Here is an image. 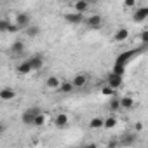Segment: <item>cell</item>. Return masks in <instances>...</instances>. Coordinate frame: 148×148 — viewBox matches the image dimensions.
<instances>
[{"instance_id":"cell-1","label":"cell","mask_w":148,"mask_h":148,"mask_svg":"<svg viewBox=\"0 0 148 148\" xmlns=\"http://www.w3.org/2000/svg\"><path fill=\"white\" fill-rule=\"evenodd\" d=\"M145 47H146V45H143L141 49H136V51H125V52H122V54L115 59V64H117V66H125V64H127L134 56H136V54L143 52V49H145Z\"/></svg>"},{"instance_id":"cell-2","label":"cell","mask_w":148,"mask_h":148,"mask_svg":"<svg viewBox=\"0 0 148 148\" xmlns=\"http://www.w3.org/2000/svg\"><path fill=\"white\" fill-rule=\"evenodd\" d=\"M38 112H40V110H38L37 106H30L28 110L23 112V115H21V122H23L25 125H33V119H35V115H37Z\"/></svg>"},{"instance_id":"cell-3","label":"cell","mask_w":148,"mask_h":148,"mask_svg":"<svg viewBox=\"0 0 148 148\" xmlns=\"http://www.w3.org/2000/svg\"><path fill=\"white\" fill-rule=\"evenodd\" d=\"M106 84L112 87V89H115V91H119L120 87H122V84H124V80H122V75H119V73H108V77H106Z\"/></svg>"},{"instance_id":"cell-4","label":"cell","mask_w":148,"mask_h":148,"mask_svg":"<svg viewBox=\"0 0 148 148\" xmlns=\"http://www.w3.org/2000/svg\"><path fill=\"white\" fill-rule=\"evenodd\" d=\"M84 23L87 25V28L98 30V28L103 26V16H101V14H92V16H89L87 19H84Z\"/></svg>"},{"instance_id":"cell-5","label":"cell","mask_w":148,"mask_h":148,"mask_svg":"<svg viewBox=\"0 0 148 148\" xmlns=\"http://www.w3.org/2000/svg\"><path fill=\"white\" fill-rule=\"evenodd\" d=\"M63 19L68 23V25H80V23H84V14L82 12H66L64 16H63Z\"/></svg>"},{"instance_id":"cell-6","label":"cell","mask_w":148,"mask_h":148,"mask_svg":"<svg viewBox=\"0 0 148 148\" xmlns=\"http://www.w3.org/2000/svg\"><path fill=\"white\" fill-rule=\"evenodd\" d=\"M148 19V7L146 5H141L138 9H134V14H132V21L136 23H143Z\"/></svg>"},{"instance_id":"cell-7","label":"cell","mask_w":148,"mask_h":148,"mask_svg":"<svg viewBox=\"0 0 148 148\" xmlns=\"http://www.w3.org/2000/svg\"><path fill=\"white\" fill-rule=\"evenodd\" d=\"M14 23L19 26V30H25L28 25H32V16L28 12H19L16 16V19H14Z\"/></svg>"},{"instance_id":"cell-8","label":"cell","mask_w":148,"mask_h":148,"mask_svg":"<svg viewBox=\"0 0 148 148\" xmlns=\"http://www.w3.org/2000/svg\"><path fill=\"white\" fill-rule=\"evenodd\" d=\"M87 82H89V77L86 75V73H77V75L71 79V84H73L75 89H84L87 86Z\"/></svg>"},{"instance_id":"cell-9","label":"cell","mask_w":148,"mask_h":148,"mask_svg":"<svg viewBox=\"0 0 148 148\" xmlns=\"http://www.w3.org/2000/svg\"><path fill=\"white\" fill-rule=\"evenodd\" d=\"M28 63H30V66H32V71L44 68V58H42V54H35V56L28 58Z\"/></svg>"},{"instance_id":"cell-10","label":"cell","mask_w":148,"mask_h":148,"mask_svg":"<svg viewBox=\"0 0 148 148\" xmlns=\"http://www.w3.org/2000/svg\"><path fill=\"white\" fill-rule=\"evenodd\" d=\"M119 103H120V110H125V112H129V110H132V108L136 106V101H134V98H131V96H122V98H119Z\"/></svg>"},{"instance_id":"cell-11","label":"cell","mask_w":148,"mask_h":148,"mask_svg":"<svg viewBox=\"0 0 148 148\" xmlns=\"http://www.w3.org/2000/svg\"><path fill=\"white\" fill-rule=\"evenodd\" d=\"M25 49H26L25 42H23V40H16V42L9 47V52H11L12 56H21V54L25 52Z\"/></svg>"},{"instance_id":"cell-12","label":"cell","mask_w":148,"mask_h":148,"mask_svg":"<svg viewBox=\"0 0 148 148\" xmlns=\"http://www.w3.org/2000/svg\"><path fill=\"white\" fill-rule=\"evenodd\" d=\"M16 94L18 92L12 87H2V89H0V99H2V101H11V99L16 98Z\"/></svg>"},{"instance_id":"cell-13","label":"cell","mask_w":148,"mask_h":148,"mask_svg":"<svg viewBox=\"0 0 148 148\" xmlns=\"http://www.w3.org/2000/svg\"><path fill=\"white\" fill-rule=\"evenodd\" d=\"M68 120H70V117H68L66 113H58V115L54 117V125H56L58 129H64V127L68 125Z\"/></svg>"},{"instance_id":"cell-14","label":"cell","mask_w":148,"mask_h":148,"mask_svg":"<svg viewBox=\"0 0 148 148\" xmlns=\"http://www.w3.org/2000/svg\"><path fill=\"white\" fill-rule=\"evenodd\" d=\"M129 35H131V33H129L127 28H119V30L113 33V40L120 44V42H125V40L129 38Z\"/></svg>"},{"instance_id":"cell-15","label":"cell","mask_w":148,"mask_h":148,"mask_svg":"<svg viewBox=\"0 0 148 148\" xmlns=\"http://www.w3.org/2000/svg\"><path fill=\"white\" fill-rule=\"evenodd\" d=\"M56 91H59V92H63V94H71L73 91H75V87H73L71 80H64V82H59V87H58Z\"/></svg>"},{"instance_id":"cell-16","label":"cell","mask_w":148,"mask_h":148,"mask_svg":"<svg viewBox=\"0 0 148 148\" xmlns=\"http://www.w3.org/2000/svg\"><path fill=\"white\" fill-rule=\"evenodd\" d=\"M73 7H75V11L77 12H87L89 11V7H91V4L87 2V0H75V4H73Z\"/></svg>"},{"instance_id":"cell-17","label":"cell","mask_w":148,"mask_h":148,"mask_svg":"<svg viewBox=\"0 0 148 148\" xmlns=\"http://www.w3.org/2000/svg\"><path fill=\"white\" fill-rule=\"evenodd\" d=\"M16 71L19 73V75H28V73H32V66H30L28 59H25L23 63H19V64L16 66Z\"/></svg>"},{"instance_id":"cell-18","label":"cell","mask_w":148,"mask_h":148,"mask_svg":"<svg viewBox=\"0 0 148 148\" xmlns=\"http://www.w3.org/2000/svg\"><path fill=\"white\" fill-rule=\"evenodd\" d=\"M117 124H119V120H117L115 115H110V117L103 119V127H105V129H115Z\"/></svg>"},{"instance_id":"cell-19","label":"cell","mask_w":148,"mask_h":148,"mask_svg":"<svg viewBox=\"0 0 148 148\" xmlns=\"http://www.w3.org/2000/svg\"><path fill=\"white\" fill-rule=\"evenodd\" d=\"M59 77H56V75H51V77H47V80H45V86H47V89H58L59 87Z\"/></svg>"},{"instance_id":"cell-20","label":"cell","mask_w":148,"mask_h":148,"mask_svg":"<svg viewBox=\"0 0 148 148\" xmlns=\"http://www.w3.org/2000/svg\"><path fill=\"white\" fill-rule=\"evenodd\" d=\"M45 124H47V115L42 113V112H38V113L35 115V119H33V125H35V127H42V125H45Z\"/></svg>"},{"instance_id":"cell-21","label":"cell","mask_w":148,"mask_h":148,"mask_svg":"<svg viewBox=\"0 0 148 148\" xmlns=\"http://www.w3.org/2000/svg\"><path fill=\"white\" fill-rule=\"evenodd\" d=\"M25 33H26V37L33 38V37H37V35L40 33V26H37V25H28V26L25 28Z\"/></svg>"},{"instance_id":"cell-22","label":"cell","mask_w":148,"mask_h":148,"mask_svg":"<svg viewBox=\"0 0 148 148\" xmlns=\"http://www.w3.org/2000/svg\"><path fill=\"white\" fill-rule=\"evenodd\" d=\"M91 129H103V117H92L89 122Z\"/></svg>"},{"instance_id":"cell-23","label":"cell","mask_w":148,"mask_h":148,"mask_svg":"<svg viewBox=\"0 0 148 148\" xmlns=\"http://www.w3.org/2000/svg\"><path fill=\"white\" fill-rule=\"evenodd\" d=\"M108 108H110V112H119L120 110V103H119V98L117 96H112V99L108 103Z\"/></svg>"},{"instance_id":"cell-24","label":"cell","mask_w":148,"mask_h":148,"mask_svg":"<svg viewBox=\"0 0 148 148\" xmlns=\"http://www.w3.org/2000/svg\"><path fill=\"white\" fill-rule=\"evenodd\" d=\"M101 94H103V96H115V94H117V91H115V89H112V87L106 84V86H103V87H101Z\"/></svg>"},{"instance_id":"cell-25","label":"cell","mask_w":148,"mask_h":148,"mask_svg":"<svg viewBox=\"0 0 148 148\" xmlns=\"http://www.w3.org/2000/svg\"><path fill=\"white\" fill-rule=\"evenodd\" d=\"M134 139H136V136H134V134H129V136H125L124 139H119V145H125V146H129V145L134 143Z\"/></svg>"},{"instance_id":"cell-26","label":"cell","mask_w":148,"mask_h":148,"mask_svg":"<svg viewBox=\"0 0 148 148\" xmlns=\"http://www.w3.org/2000/svg\"><path fill=\"white\" fill-rule=\"evenodd\" d=\"M9 25H11L9 19H0V33L7 32V30H9Z\"/></svg>"},{"instance_id":"cell-27","label":"cell","mask_w":148,"mask_h":148,"mask_svg":"<svg viewBox=\"0 0 148 148\" xmlns=\"http://www.w3.org/2000/svg\"><path fill=\"white\" fill-rule=\"evenodd\" d=\"M124 7L125 9H134L136 7V0H124Z\"/></svg>"},{"instance_id":"cell-28","label":"cell","mask_w":148,"mask_h":148,"mask_svg":"<svg viewBox=\"0 0 148 148\" xmlns=\"http://www.w3.org/2000/svg\"><path fill=\"white\" fill-rule=\"evenodd\" d=\"M139 38H141L143 45H146V44H148V32H146V30H143V32L139 33Z\"/></svg>"},{"instance_id":"cell-29","label":"cell","mask_w":148,"mask_h":148,"mask_svg":"<svg viewBox=\"0 0 148 148\" xmlns=\"http://www.w3.org/2000/svg\"><path fill=\"white\" fill-rule=\"evenodd\" d=\"M16 32H19V26H18L16 23H11V25H9V30H7V33H16Z\"/></svg>"},{"instance_id":"cell-30","label":"cell","mask_w":148,"mask_h":148,"mask_svg":"<svg viewBox=\"0 0 148 148\" xmlns=\"http://www.w3.org/2000/svg\"><path fill=\"white\" fill-rule=\"evenodd\" d=\"M4 132H5V124H4V122H0V136H2Z\"/></svg>"},{"instance_id":"cell-31","label":"cell","mask_w":148,"mask_h":148,"mask_svg":"<svg viewBox=\"0 0 148 148\" xmlns=\"http://www.w3.org/2000/svg\"><path fill=\"white\" fill-rule=\"evenodd\" d=\"M141 129H143V125H141V124L138 122V124H136V131H141Z\"/></svg>"},{"instance_id":"cell-32","label":"cell","mask_w":148,"mask_h":148,"mask_svg":"<svg viewBox=\"0 0 148 148\" xmlns=\"http://www.w3.org/2000/svg\"><path fill=\"white\" fill-rule=\"evenodd\" d=\"M87 2H89V4H96V2H98V0H87Z\"/></svg>"}]
</instances>
